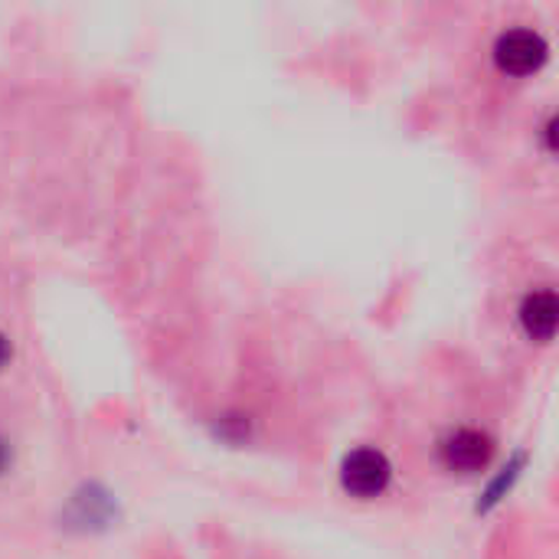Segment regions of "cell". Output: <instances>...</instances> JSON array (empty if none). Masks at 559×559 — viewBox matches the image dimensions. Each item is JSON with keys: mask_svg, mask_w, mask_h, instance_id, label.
<instances>
[{"mask_svg": "<svg viewBox=\"0 0 559 559\" xmlns=\"http://www.w3.org/2000/svg\"><path fill=\"white\" fill-rule=\"evenodd\" d=\"M495 455V445L485 432L478 429H455L442 442V462L452 472H481Z\"/></svg>", "mask_w": 559, "mask_h": 559, "instance_id": "cell-3", "label": "cell"}, {"mask_svg": "<svg viewBox=\"0 0 559 559\" xmlns=\"http://www.w3.org/2000/svg\"><path fill=\"white\" fill-rule=\"evenodd\" d=\"M557 295H554L550 288L527 295V301H524V308H521V321H524L527 334L537 337V341H550V337H554V331H557Z\"/></svg>", "mask_w": 559, "mask_h": 559, "instance_id": "cell-4", "label": "cell"}, {"mask_svg": "<svg viewBox=\"0 0 559 559\" xmlns=\"http://www.w3.org/2000/svg\"><path fill=\"white\" fill-rule=\"evenodd\" d=\"M495 59L508 75H531L547 59V43L534 29H508L495 46Z\"/></svg>", "mask_w": 559, "mask_h": 559, "instance_id": "cell-2", "label": "cell"}, {"mask_svg": "<svg viewBox=\"0 0 559 559\" xmlns=\"http://www.w3.org/2000/svg\"><path fill=\"white\" fill-rule=\"evenodd\" d=\"M390 462L383 452L377 449H357L344 459V468H341V485L354 495V498H377L386 491L390 485Z\"/></svg>", "mask_w": 559, "mask_h": 559, "instance_id": "cell-1", "label": "cell"}, {"mask_svg": "<svg viewBox=\"0 0 559 559\" xmlns=\"http://www.w3.org/2000/svg\"><path fill=\"white\" fill-rule=\"evenodd\" d=\"M7 462H10V452H7V445L0 442V472L7 468Z\"/></svg>", "mask_w": 559, "mask_h": 559, "instance_id": "cell-6", "label": "cell"}, {"mask_svg": "<svg viewBox=\"0 0 559 559\" xmlns=\"http://www.w3.org/2000/svg\"><path fill=\"white\" fill-rule=\"evenodd\" d=\"M7 360H10V341H7V337L0 334V367H3Z\"/></svg>", "mask_w": 559, "mask_h": 559, "instance_id": "cell-5", "label": "cell"}]
</instances>
